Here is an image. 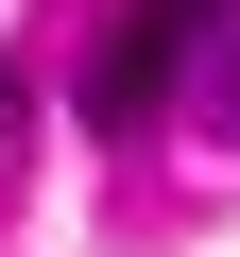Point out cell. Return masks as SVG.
Masks as SVG:
<instances>
[{
  "label": "cell",
  "instance_id": "3",
  "mask_svg": "<svg viewBox=\"0 0 240 257\" xmlns=\"http://www.w3.org/2000/svg\"><path fill=\"white\" fill-rule=\"evenodd\" d=\"M206 120H223V155H240V35H223V69H206Z\"/></svg>",
  "mask_w": 240,
  "mask_h": 257
},
{
  "label": "cell",
  "instance_id": "1",
  "mask_svg": "<svg viewBox=\"0 0 240 257\" xmlns=\"http://www.w3.org/2000/svg\"><path fill=\"white\" fill-rule=\"evenodd\" d=\"M240 35V0H120V18H103V52H86V138H138V120L189 86V52H223Z\"/></svg>",
  "mask_w": 240,
  "mask_h": 257
},
{
  "label": "cell",
  "instance_id": "2",
  "mask_svg": "<svg viewBox=\"0 0 240 257\" xmlns=\"http://www.w3.org/2000/svg\"><path fill=\"white\" fill-rule=\"evenodd\" d=\"M18 138H35V69L0 52V155H18Z\"/></svg>",
  "mask_w": 240,
  "mask_h": 257
}]
</instances>
